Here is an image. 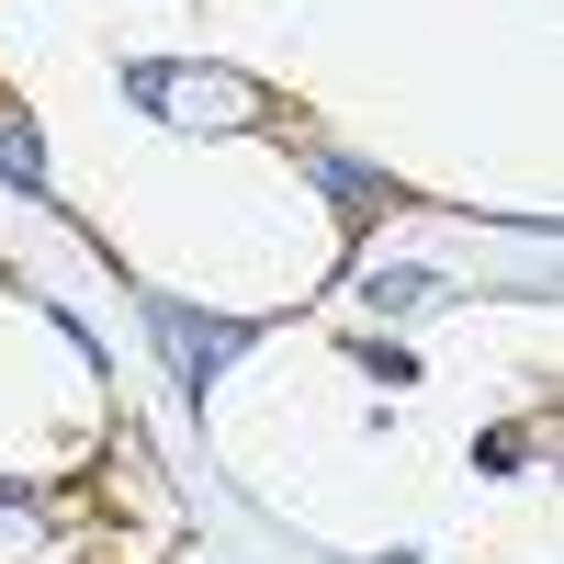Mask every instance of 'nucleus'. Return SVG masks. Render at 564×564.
Wrapping results in <instances>:
<instances>
[{"label":"nucleus","instance_id":"5","mask_svg":"<svg viewBox=\"0 0 564 564\" xmlns=\"http://www.w3.org/2000/svg\"><path fill=\"white\" fill-rule=\"evenodd\" d=\"M361 294L384 305V316H417V305H430V271H406V260H384V271L361 282Z\"/></svg>","mask_w":564,"mask_h":564},{"label":"nucleus","instance_id":"4","mask_svg":"<svg viewBox=\"0 0 564 564\" xmlns=\"http://www.w3.org/2000/svg\"><path fill=\"white\" fill-rule=\"evenodd\" d=\"M0 181L45 204V135H34V113H0Z\"/></svg>","mask_w":564,"mask_h":564},{"label":"nucleus","instance_id":"1","mask_svg":"<svg viewBox=\"0 0 564 564\" xmlns=\"http://www.w3.org/2000/svg\"><path fill=\"white\" fill-rule=\"evenodd\" d=\"M124 90H135L159 124H193V135H238V124L271 113V102H260V79H238V68H170V57H135Z\"/></svg>","mask_w":564,"mask_h":564},{"label":"nucleus","instance_id":"3","mask_svg":"<svg viewBox=\"0 0 564 564\" xmlns=\"http://www.w3.org/2000/svg\"><path fill=\"white\" fill-rule=\"evenodd\" d=\"M305 181H316V193H327V204H339L350 226H372V215H384V204H395V181H384V170H372V159H339V148H316V159H305Z\"/></svg>","mask_w":564,"mask_h":564},{"label":"nucleus","instance_id":"6","mask_svg":"<svg viewBox=\"0 0 564 564\" xmlns=\"http://www.w3.org/2000/svg\"><path fill=\"white\" fill-rule=\"evenodd\" d=\"M384 564H430V553H384Z\"/></svg>","mask_w":564,"mask_h":564},{"label":"nucleus","instance_id":"2","mask_svg":"<svg viewBox=\"0 0 564 564\" xmlns=\"http://www.w3.org/2000/svg\"><path fill=\"white\" fill-rule=\"evenodd\" d=\"M148 327H159V350H170V372H181V395H193V406L215 395V372L260 339V327H238V316H193V305H170V294L148 305Z\"/></svg>","mask_w":564,"mask_h":564}]
</instances>
